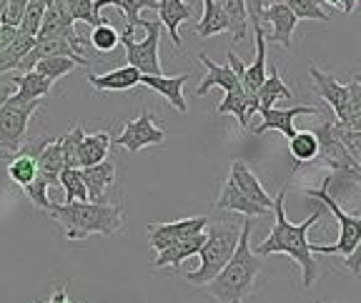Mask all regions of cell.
<instances>
[{
	"label": "cell",
	"mask_w": 361,
	"mask_h": 303,
	"mask_svg": "<svg viewBox=\"0 0 361 303\" xmlns=\"http://www.w3.org/2000/svg\"><path fill=\"white\" fill-rule=\"evenodd\" d=\"M346 88H349V118H346V128L361 130V83L351 78V83H346Z\"/></svg>",
	"instance_id": "obj_41"
},
{
	"label": "cell",
	"mask_w": 361,
	"mask_h": 303,
	"mask_svg": "<svg viewBox=\"0 0 361 303\" xmlns=\"http://www.w3.org/2000/svg\"><path fill=\"white\" fill-rule=\"evenodd\" d=\"M96 11L101 13L106 6H116L126 16V30L123 35H133V30L141 25V11H156L158 0H93Z\"/></svg>",
	"instance_id": "obj_26"
},
{
	"label": "cell",
	"mask_w": 361,
	"mask_h": 303,
	"mask_svg": "<svg viewBox=\"0 0 361 303\" xmlns=\"http://www.w3.org/2000/svg\"><path fill=\"white\" fill-rule=\"evenodd\" d=\"M16 35H18V28H13V25H6V23H3V25H0V51H3L8 43H13V38H16Z\"/></svg>",
	"instance_id": "obj_47"
},
{
	"label": "cell",
	"mask_w": 361,
	"mask_h": 303,
	"mask_svg": "<svg viewBox=\"0 0 361 303\" xmlns=\"http://www.w3.org/2000/svg\"><path fill=\"white\" fill-rule=\"evenodd\" d=\"M216 113H221V116H236L238 125L248 128L251 116L259 113V103H256V96H248L246 90L238 88L233 93H226L224 101L216 106Z\"/></svg>",
	"instance_id": "obj_22"
},
{
	"label": "cell",
	"mask_w": 361,
	"mask_h": 303,
	"mask_svg": "<svg viewBox=\"0 0 361 303\" xmlns=\"http://www.w3.org/2000/svg\"><path fill=\"white\" fill-rule=\"evenodd\" d=\"M30 0H8V11H6V18L0 23H6V25H13V28H18L20 25V18L23 13H25V8H28Z\"/></svg>",
	"instance_id": "obj_43"
},
{
	"label": "cell",
	"mask_w": 361,
	"mask_h": 303,
	"mask_svg": "<svg viewBox=\"0 0 361 303\" xmlns=\"http://www.w3.org/2000/svg\"><path fill=\"white\" fill-rule=\"evenodd\" d=\"M243 223V221H241ZM241 223L238 221H214L206 223V243L201 248V266L191 273H186V281L191 286H206L211 278L219 276V271L228 264L238 246V236H241Z\"/></svg>",
	"instance_id": "obj_4"
},
{
	"label": "cell",
	"mask_w": 361,
	"mask_h": 303,
	"mask_svg": "<svg viewBox=\"0 0 361 303\" xmlns=\"http://www.w3.org/2000/svg\"><path fill=\"white\" fill-rule=\"evenodd\" d=\"M214 206L219 208V211H231V214H241V216H246V218H259V216L269 214V211L261 208L259 203L248 201V198L238 191L236 183H233L231 178H226V183L221 185V193H219V198H216Z\"/></svg>",
	"instance_id": "obj_18"
},
{
	"label": "cell",
	"mask_w": 361,
	"mask_h": 303,
	"mask_svg": "<svg viewBox=\"0 0 361 303\" xmlns=\"http://www.w3.org/2000/svg\"><path fill=\"white\" fill-rule=\"evenodd\" d=\"M281 98H283V101H291L293 93H291V88H288V85L281 80V75H279L276 68H271V73L266 75L264 85L256 90V103H259V111L274 108V103L281 101Z\"/></svg>",
	"instance_id": "obj_29"
},
{
	"label": "cell",
	"mask_w": 361,
	"mask_h": 303,
	"mask_svg": "<svg viewBox=\"0 0 361 303\" xmlns=\"http://www.w3.org/2000/svg\"><path fill=\"white\" fill-rule=\"evenodd\" d=\"M216 6L226 13L228 23H231V30L228 33L233 35V40H243L246 38V30H248V16H246V6H243V0H214Z\"/></svg>",
	"instance_id": "obj_33"
},
{
	"label": "cell",
	"mask_w": 361,
	"mask_h": 303,
	"mask_svg": "<svg viewBox=\"0 0 361 303\" xmlns=\"http://www.w3.org/2000/svg\"><path fill=\"white\" fill-rule=\"evenodd\" d=\"M93 90H130L135 85H141V73L135 70L133 66L116 68V70H108L103 75H88Z\"/></svg>",
	"instance_id": "obj_25"
},
{
	"label": "cell",
	"mask_w": 361,
	"mask_h": 303,
	"mask_svg": "<svg viewBox=\"0 0 361 303\" xmlns=\"http://www.w3.org/2000/svg\"><path fill=\"white\" fill-rule=\"evenodd\" d=\"M141 28L146 30L143 40H135L133 35L121 33V43L126 48V61L141 75H164L161 61H158V45H161L164 25L158 20H141Z\"/></svg>",
	"instance_id": "obj_7"
},
{
	"label": "cell",
	"mask_w": 361,
	"mask_h": 303,
	"mask_svg": "<svg viewBox=\"0 0 361 303\" xmlns=\"http://www.w3.org/2000/svg\"><path fill=\"white\" fill-rule=\"evenodd\" d=\"M11 83H16V90H13V93H16L18 98H25V101H43L53 88L51 80L43 78V75L35 73V70L13 75Z\"/></svg>",
	"instance_id": "obj_28"
},
{
	"label": "cell",
	"mask_w": 361,
	"mask_h": 303,
	"mask_svg": "<svg viewBox=\"0 0 361 303\" xmlns=\"http://www.w3.org/2000/svg\"><path fill=\"white\" fill-rule=\"evenodd\" d=\"M63 168H66V158H63L61 138H56V141H45L38 151V175L48 185H58Z\"/></svg>",
	"instance_id": "obj_21"
},
{
	"label": "cell",
	"mask_w": 361,
	"mask_h": 303,
	"mask_svg": "<svg viewBox=\"0 0 361 303\" xmlns=\"http://www.w3.org/2000/svg\"><path fill=\"white\" fill-rule=\"evenodd\" d=\"M43 146V143H40ZM38 146V151H40ZM8 175L16 185L25 188L38 178V153H16V156L8 161Z\"/></svg>",
	"instance_id": "obj_30"
},
{
	"label": "cell",
	"mask_w": 361,
	"mask_h": 303,
	"mask_svg": "<svg viewBox=\"0 0 361 303\" xmlns=\"http://www.w3.org/2000/svg\"><path fill=\"white\" fill-rule=\"evenodd\" d=\"M108 151H111V135H108V130L80 133L78 141H75V166L78 168L98 166V163L106 161Z\"/></svg>",
	"instance_id": "obj_14"
},
{
	"label": "cell",
	"mask_w": 361,
	"mask_h": 303,
	"mask_svg": "<svg viewBox=\"0 0 361 303\" xmlns=\"http://www.w3.org/2000/svg\"><path fill=\"white\" fill-rule=\"evenodd\" d=\"M251 228L254 218H246L241 223V236L233 256L219 271V276L203 286L211 298H216V303H246V298L254 293L256 278L261 273V259L251 251Z\"/></svg>",
	"instance_id": "obj_2"
},
{
	"label": "cell",
	"mask_w": 361,
	"mask_h": 303,
	"mask_svg": "<svg viewBox=\"0 0 361 303\" xmlns=\"http://www.w3.org/2000/svg\"><path fill=\"white\" fill-rule=\"evenodd\" d=\"M324 3H329V6H334V8H338V0H324Z\"/></svg>",
	"instance_id": "obj_53"
},
{
	"label": "cell",
	"mask_w": 361,
	"mask_h": 303,
	"mask_svg": "<svg viewBox=\"0 0 361 303\" xmlns=\"http://www.w3.org/2000/svg\"><path fill=\"white\" fill-rule=\"evenodd\" d=\"M166 141V130L156 123L151 111H141V116L123 125L121 135L116 141H111V146H121L128 153H138L148 146H161Z\"/></svg>",
	"instance_id": "obj_8"
},
{
	"label": "cell",
	"mask_w": 361,
	"mask_h": 303,
	"mask_svg": "<svg viewBox=\"0 0 361 303\" xmlns=\"http://www.w3.org/2000/svg\"><path fill=\"white\" fill-rule=\"evenodd\" d=\"M228 178L236 183V188L248 198V201L259 203V206L266 208V211H274V198L266 193V188H264V183L259 180V175L248 168L243 161H233L231 163V173H228Z\"/></svg>",
	"instance_id": "obj_13"
},
{
	"label": "cell",
	"mask_w": 361,
	"mask_h": 303,
	"mask_svg": "<svg viewBox=\"0 0 361 303\" xmlns=\"http://www.w3.org/2000/svg\"><path fill=\"white\" fill-rule=\"evenodd\" d=\"M43 3H45V8H53V6H61L63 0H43Z\"/></svg>",
	"instance_id": "obj_51"
},
{
	"label": "cell",
	"mask_w": 361,
	"mask_h": 303,
	"mask_svg": "<svg viewBox=\"0 0 361 303\" xmlns=\"http://www.w3.org/2000/svg\"><path fill=\"white\" fill-rule=\"evenodd\" d=\"M344 266H346V268H349L354 276H361V241L356 243L354 253H351V256H346V259H344Z\"/></svg>",
	"instance_id": "obj_45"
},
{
	"label": "cell",
	"mask_w": 361,
	"mask_h": 303,
	"mask_svg": "<svg viewBox=\"0 0 361 303\" xmlns=\"http://www.w3.org/2000/svg\"><path fill=\"white\" fill-rule=\"evenodd\" d=\"M0 25H3V23H0Z\"/></svg>",
	"instance_id": "obj_55"
},
{
	"label": "cell",
	"mask_w": 361,
	"mask_h": 303,
	"mask_svg": "<svg viewBox=\"0 0 361 303\" xmlns=\"http://www.w3.org/2000/svg\"><path fill=\"white\" fill-rule=\"evenodd\" d=\"M243 6H246L248 23H251L254 28H261V23H264V11H266V0H243Z\"/></svg>",
	"instance_id": "obj_44"
},
{
	"label": "cell",
	"mask_w": 361,
	"mask_h": 303,
	"mask_svg": "<svg viewBox=\"0 0 361 303\" xmlns=\"http://www.w3.org/2000/svg\"><path fill=\"white\" fill-rule=\"evenodd\" d=\"M78 66H85V63H80V61H73V58H43V61H38L33 66V70L35 73H40L43 78H48L51 83H56V80H61L63 75H68L73 68H78Z\"/></svg>",
	"instance_id": "obj_34"
},
{
	"label": "cell",
	"mask_w": 361,
	"mask_h": 303,
	"mask_svg": "<svg viewBox=\"0 0 361 303\" xmlns=\"http://www.w3.org/2000/svg\"><path fill=\"white\" fill-rule=\"evenodd\" d=\"M203 243H206V230H203V233H198V236H193V238H186V241L173 243V246H169L166 251H161L156 259H153V268H166V266L183 264L186 259H191V256H198V253H201Z\"/></svg>",
	"instance_id": "obj_23"
},
{
	"label": "cell",
	"mask_w": 361,
	"mask_h": 303,
	"mask_svg": "<svg viewBox=\"0 0 361 303\" xmlns=\"http://www.w3.org/2000/svg\"><path fill=\"white\" fill-rule=\"evenodd\" d=\"M11 93H13V83H0V108L11 98Z\"/></svg>",
	"instance_id": "obj_49"
},
{
	"label": "cell",
	"mask_w": 361,
	"mask_h": 303,
	"mask_svg": "<svg viewBox=\"0 0 361 303\" xmlns=\"http://www.w3.org/2000/svg\"><path fill=\"white\" fill-rule=\"evenodd\" d=\"M288 153L296 161V166L314 163L319 156V138L314 130H296L293 138H288Z\"/></svg>",
	"instance_id": "obj_31"
},
{
	"label": "cell",
	"mask_w": 361,
	"mask_h": 303,
	"mask_svg": "<svg viewBox=\"0 0 361 303\" xmlns=\"http://www.w3.org/2000/svg\"><path fill=\"white\" fill-rule=\"evenodd\" d=\"M35 38H61V40H68V43L73 45L75 51L83 53L85 48V40L80 38L78 33H75V23L68 18L66 8L61 6H53L45 11L43 16V25H40L38 35Z\"/></svg>",
	"instance_id": "obj_12"
},
{
	"label": "cell",
	"mask_w": 361,
	"mask_h": 303,
	"mask_svg": "<svg viewBox=\"0 0 361 303\" xmlns=\"http://www.w3.org/2000/svg\"><path fill=\"white\" fill-rule=\"evenodd\" d=\"M264 20L271 25V33L266 35V43H279L283 48H291L293 30H296V16L288 11L286 3H279V6H269L264 11Z\"/></svg>",
	"instance_id": "obj_16"
},
{
	"label": "cell",
	"mask_w": 361,
	"mask_h": 303,
	"mask_svg": "<svg viewBox=\"0 0 361 303\" xmlns=\"http://www.w3.org/2000/svg\"><path fill=\"white\" fill-rule=\"evenodd\" d=\"M58 185H63V191H66V203L88 201V188H85V180H83L80 168H63Z\"/></svg>",
	"instance_id": "obj_35"
},
{
	"label": "cell",
	"mask_w": 361,
	"mask_h": 303,
	"mask_svg": "<svg viewBox=\"0 0 361 303\" xmlns=\"http://www.w3.org/2000/svg\"><path fill=\"white\" fill-rule=\"evenodd\" d=\"M85 180V188H88V201L90 203H108V188L116 183V166L113 161H103L98 166H90V168H80Z\"/></svg>",
	"instance_id": "obj_19"
},
{
	"label": "cell",
	"mask_w": 361,
	"mask_h": 303,
	"mask_svg": "<svg viewBox=\"0 0 361 303\" xmlns=\"http://www.w3.org/2000/svg\"><path fill=\"white\" fill-rule=\"evenodd\" d=\"M304 196L314 198V201L324 203V206L336 216L338 221V241L331 246H322V243H311V253H324V256H351L356 243L361 241V216L346 214L344 208L338 206L336 198L329 196L324 188H304Z\"/></svg>",
	"instance_id": "obj_6"
},
{
	"label": "cell",
	"mask_w": 361,
	"mask_h": 303,
	"mask_svg": "<svg viewBox=\"0 0 361 303\" xmlns=\"http://www.w3.org/2000/svg\"><path fill=\"white\" fill-rule=\"evenodd\" d=\"M231 23L226 18V13L216 6L214 0H203V16L196 23V35L198 38H214V35L228 33Z\"/></svg>",
	"instance_id": "obj_27"
},
{
	"label": "cell",
	"mask_w": 361,
	"mask_h": 303,
	"mask_svg": "<svg viewBox=\"0 0 361 303\" xmlns=\"http://www.w3.org/2000/svg\"><path fill=\"white\" fill-rule=\"evenodd\" d=\"M286 6L296 16V20H319V23L331 20L329 13H324L319 0H286Z\"/></svg>",
	"instance_id": "obj_39"
},
{
	"label": "cell",
	"mask_w": 361,
	"mask_h": 303,
	"mask_svg": "<svg viewBox=\"0 0 361 303\" xmlns=\"http://www.w3.org/2000/svg\"><path fill=\"white\" fill-rule=\"evenodd\" d=\"M48 188H51V185L45 183V180L38 175V178H35L30 185H25L23 191H25V196H28V201L33 203L35 208H40V211H51L53 201H51V198H48Z\"/></svg>",
	"instance_id": "obj_42"
},
{
	"label": "cell",
	"mask_w": 361,
	"mask_h": 303,
	"mask_svg": "<svg viewBox=\"0 0 361 303\" xmlns=\"http://www.w3.org/2000/svg\"><path fill=\"white\" fill-rule=\"evenodd\" d=\"M309 75H311V80H314L316 93L329 103V108H331L334 116H336V125L346 128V118H349V88H346V83L336 80L331 73L319 70L316 66L309 68Z\"/></svg>",
	"instance_id": "obj_10"
},
{
	"label": "cell",
	"mask_w": 361,
	"mask_h": 303,
	"mask_svg": "<svg viewBox=\"0 0 361 303\" xmlns=\"http://www.w3.org/2000/svg\"><path fill=\"white\" fill-rule=\"evenodd\" d=\"M35 38H28V35L18 33L13 38V43H8L3 51H0V75L11 73V70H18L23 63V58L28 56V51L33 48Z\"/></svg>",
	"instance_id": "obj_32"
},
{
	"label": "cell",
	"mask_w": 361,
	"mask_h": 303,
	"mask_svg": "<svg viewBox=\"0 0 361 303\" xmlns=\"http://www.w3.org/2000/svg\"><path fill=\"white\" fill-rule=\"evenodd\" d=\"M256 35V58L251 66H246L241 78V88L246 90L248 96H256V90L264 85L266 80V35L264 28H254Z\"/></svg>",
	"instance_id": "obj_24"
},
{
	"label": "cell",
	"mask_w": 361,
	"mask_h": 303,
	"mask_svg": "<svg viewBox=\"0 0 361 303\" xmlns=\"http://www.w3.org/2000/svg\"><path fill=\"white\" fill-rule=\"evenodd\" d=\"M186 80H188V73L173 75V78H169V75H141V85L156 90L158 96H164L178 113H188L186 98H183V85H186Z\"/></svg>",
	"instance_id": "obj_17"
},
{
	"label": "cell",
	"mask_w": 361,
	"mask_h": 303,
	"mask_svg": "<svg viewBox=\"0 0 361 303\" xmlns=\"http://www.w3.org/2000/svg\"><path fill=\"white\" fill-rule=\"evenodd\" d=\"M6 11H8V0H0V20L6 18Z\"/></svg>",
	"instance_id": "obj_50"
},
{
	"label": "cell",
	"mask_w": 361,
	"mask_h": 303,
	"mask_svg": "<svg viewBox=\"0 0 361 303\" xmlns=\"http://www.w3.org/2000/svg\"><path fill=\"white\" fill-rule=\"evenodd\" d=\"M354 80H359V83H361V73H356V75H354Z\"/></svg>",
	"instance_id": "obj_54"
},
{
	"label": "cell",
	"mask_w": 361,
	"mask_h": 303,
	"mask_svg": "<svg viewBox=\"0 0 361 303\" xmlns=\"http://www.w3.org/2000/svg\"><path fill=\"white\" fill-rule=\"evenodd\" d=\"M334 135H336L338 143H341L344 151L351 156V161L361 168V130L341 128V125H336V120H334Z\"/></svg>",
	"instance_id": "obj_40"
},
{
	"label": "cell",
	"mask_w": 361,
	"mask_h": 303,
	"mask_svg": "<svg viewBox=\"0 0 361 303\" xmlns=\"http://www.w3.org/2000/svg\"><path fill=\"white\" fill-rule=\"evenodd\" d=\"M156 13H158V18H161L158 23L169 30L173 45L176 48H180L183 40H180V35H178V28H180V23L188 20V18L193 16L191 3H186V0H158Z\"/></svg>",
	"instance_id": "obj_20"
},
{
	"label": "cell",
	"mask_w": 361,
	"mask_h": 303,
	"mask_svg": "<svg viewBox=\"0 0 361 303\" xmlns=\"http://www.w3.org/2000/svg\"><path fill=\"white\" fill-rule=\"evenodd\" d=\"M90 45H93L98 53H113L121 45V33L113 28L108 20H103L101 25H96L93 33H90Z\"/></svg>",
	"instance_id": "obj_38"
},
{
	"label": "cell",
	"mask_w": 361,
	"mask_h": 303,
	"mask_svg": "<svg viewBox=\"0 0 361 303\" xmlns=\"http://www.w3.org/2000/svg\"><path fill=\"white\" fill-rule=\"evenodd\" d=\"M63 8H66L68 18L73 23L83 20V23H88L90 28H96V25H101V23L106 20V18L96 11L93 0H63Z\"/></svg>",
	"instance_id": "obj_36"
},
{
	"label": "cell",
	"mask_w": 361,
	"mask_h": 303,
	"mask_svg": "<svg viewBox=\"0 0 361 303\" xmlns=\"http://www.w3.org/2000/svg\"><path fill=\"white\" fill-rule=\"evenodd\" d=\"M279 3H286V0H266V8H269V6H279Z\"/></svg>",
	"instance_id": "obj_52"
},
{
	"label": "cell",
	"mask_w": 361,
	"mask_h": 303,
	"mask_svg": "<svg viewBox=\"0 0 361 303\" xmlns=\"http://www.w3.org/2000/svg\"><path fill=\"white\" fill-rule=\"evenodd\" d=\"M283 201H286V191H281L274 198V228H271L269 236L256 246L254 253L259 259L271 256V253H286V256H291L301 268V283H304V288H311L322 271H319V264H316L314 253H311L309 230L322 221V211H314V214L306 221H301V223H291V221L286 218Z\"/></svg>",
	"instance_id": "obj_1"
},
{
	"label": "cell",
	"mask_w": 361,
	"mask_h": 303,
	"mask_svg": "<svg viewBox=\"0 0 361 303\" xmlns=\"http://www.w3.org/2000/svg\"><path fill=\"white\" fill-rule=\"evenodd\" d=\"M48 214L63 225L68 241L113 236L123 228V211L116 203H53Z\"/></svg>",
	"instance_id": "obj_3"
},
{
	"label": "cell",
	"mask_w": 361,
	"mask_h": 303,
	"mask_svg": "<svg viewBox=\"0 0 361 303\" xmlns=\"http://www.w3.org/2000/svg\"><path fill=\"white\" fill-rule=\"evenodd\" d=\"M206 223L209 218L206 216H193V218H180L173 221V223H151L148 225V243L156 253L166 251L169 246L178 241H186V238H193L198 233L206 230Z\"/></svg>",
	"instance_id": "obj_9"
},
{
	"label": "cell",
	"mask_w": 361,
	"mask_h": 303,
	"mask_svg": "<svg viewBox=\"0 0 361 303\" xmlns=\"http://www.w3.org/2000/svg\"><path fill=\"white\" fill-rule=\"evenodd\" d=\"M45 3L43 0H30L28 8H25V13H23L20 18V25H18V33L28 35V38H35L40 30V25H43V16H45Z\"/></svg>",
	"instance_id": "obj_37"
},
{
	"label": "cell",
	"mask_w": 361,
	"mask_h": 303,
	"mask_svg": "<svg viewBox=\"0 0 361 303\" xmlns=\"http://www.w3.org/2000/svg\"><path fill=\"white\" fill-rule=\"evenodd\" d=\"M40 303H80V301H73V298L68 296V291L63 286H58L56 291L51 293V298H45V301Z\"/></svg>",
	"instance_id": "obj_46"
},
{
	"label": "cell",
	"mask_w": 361,
	"mask_h": 303,
	"mask_svg": "<svg viewBox=\"0 0 361 303\" xmlns=\"http://www.w3.org/2000/svg\"><path fill=\"white\" fill-rule=\"evenodd\" d=\"M198 61L206 66V78L198 83V88H196V96L198 98H203L206 93H209L211 88H224L226 93H233V90H238L241 88V80L236 78V73H233L231 68H228V63H216V61H211L206 53H198Z\"/></svg>",
	"instance_id": "obj_15"
},
{
	"label": "cell",
	"mask_w": 361,
	"mask_h": 303,
	"mask_svg": "<svg viewBox=\"0 0 361 303\" xmlns=\"http://www.w3.org/2000/svg\"><path fill=\"white\" fill-rule=\"evenodd\" d=\"M43 101H25L11 93L3 108H0V156L13 158L25 143L28 135V123L33 113L40 108Z\"/></svg>",
	"instance_id": "obj_5"
},
{
	"label": "cell",
	"mask_w": 361,
	"mask_h": 303,
	"mask_svg": "<svg viewBox=\"0 0 361 303\" xmlns=\"http://www.w3.org/2000/svg\"><path fill=\"white\" fill-rule=\"evenodd\" d=\"M259 113H261V125L254 128L256 135L266 133V130H279L286 138H293V133H296L293 120L299 118V116H319L322 111L316 106H293V108H266V111Z\"/></svg>",
	"instance_id": "obj_11"
},
{
	"label": "cell",
	"mask_w": 361,
	"mask_h": 303,
	"mask_svg": "<svg viewBox=\"0 0 361 303\" xmlns=\"http://www.w3.org/2000/svg\"><path fill=\"white\" fill-rule=\"evenodd\" d=\"M356 3H359V0H338V11L344 13V16H351L354 8H356Z\"/></svg>",
	"instance_id": "obj_48"
}]
</instances>
